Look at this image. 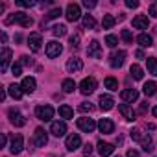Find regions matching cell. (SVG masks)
Segmentation results:
<instances>
[{
	"label": "cell",
	"mask_w": 157,
	"mask_h": 157,
	"mask_svg": "<svg viewBox=\"0 0 157 157\" xmlns=\"http://www.w3.org/2000/svg\"><path fill=\"white\" fill-rule=\"evenodd\" d=\"M113 105H115V100H113L109 94H102V96H100V109H102V111H111Z\"/></svg>",
	"instance_id": "44dd1931"
},
{
	"label": "cell",
	"mask_w": 157,
	"mask_h": 157,
	"mask_svg": "<svg viewBox=\"0 0 157 157\" xmlns=\"http://www.w3.org/2000/svg\"><path fill=\"white\" fill-rule=\"evenodd\" d=\"M146 65H148V72L153 74V76H157V59L155 57H148L146 59Z\"/></svg>",
	"instance_id": "f546056e"
},
{
	"label": "cell",
	"mask_w": 157,
	"mask_h": 157,
	"mask_svg": "<svg viewBox=\"0 0 157 157\" xmlns=\"http://www.w3.org/2000/svg\"><path fill=\"white\" fill-rule=\"evenodd\" d=\"M8 93H10V94H11L15 100H21L24 91H22V87H21V85H17V83H11V85L8 87Z\"/></svg>",
	"instance_id": "cb8c5ba5"
},
{
	"label": "cell",
	"mask_w": 157,
	"mask_h": 157,
	"mask_svg": "<svg viewBox=\"0 0 157 157\" xmlns=\"http://www.w3.org/2000/svg\"><path fill=\"white\" fill-rule=\"evenodd\" d=\"M65 146H67V150H70V151L78 150V148L82 146V139H80V135H78V133H72V135H68V137H67V142H65Z\"/></svg>",
	"instance_id": "9c48e42d"
},
{
	"label": "cell",
	"mask_w": 157,
	"mask_h": 157,
	"mask_svg": "<svg viewBox=\"0 0 157 157\" xmlns=\"http://www.w3.org/2000/svg\"><path fill=\"white\" fill-rule=\"evenodd\" d=\"M137 43H139L142 48H148V46H151V44H153V41H151V37H150L148 33H140V35L137 37Z\"/></svg>",
	"instance_id": "484cf974"
},
{
	"label": "cell",
	"mask_w": 157,
	"mask_h": 157,
	"mask_svg": "<svg viewBox=\"0 0 157 157\" xmlns=\"http://www.w3.org/2000/svg\"><path fill=\"white\" fill-rule=\"evenodd\" d=\"M21 87H22V91H24V93L32 94V93L35 91V87H37V82H35V78H32V76L24 78V80H22V83H21Z\"/></svg>",
	"instance_id": "2e32d148"
},
{
	"label": "cell",
	"mask_w": 157,
	"mask_h": 157,
	"mask_svg": "<svg viewBox=\"0 0 157 157\" xmlns=\"http://www.w3.org/2000/svg\"><path fill=\"white\" fill-rule=\"evenodd\" d=\"M83 153H85V155H91V153H93V146H91L89 142L83 146Z\"/></svg>",
	"instance_id": "bcb514c9"
},
{
	"label": "cell",
	"mask_w": 157,
	"mask_h": 157,
	"mask_svg": "<svg viewBox=\"0 0 157 157\" xmlns=\"http://www.w3.org/2000/svg\"><path fill=\"white\" fill-rule=\"evenodd\" d=\"M98 129L102 131V133H113V129H115V124H113V120L111 118H100V122H98Z\"/></svg>",
	"instance_id": "e0dca14e"
},
{
	"label": "cell",
	"mask_w": 157,
	"mask_h": 157,
	"mask_svg": "<svg viewBox=\"0 0 157 157\" xmlns=\"http://www.w3.org/2000/svg\"><path fill=\"white\" fill-rule=\"evenodd\" d=\"M128 157H140V155H139V151H135V150H128Z\"/></svg>",
	"instance_id": "c3c4849f"
},
{
	"label": "cell",
	"mask_w": 157,
	"mask_h": 157,
	"mask_svg": "<svg viewBox=\"0 0 157 157\" xmlns=\"http://www.w3.org/2000/svg\"><path fill=\"white\" fill-rule=\"evenodd\" d=\"M96 78H93V76H89V78H85V80L80 83V91H82V94H91V93H94V89H96Z\"/></svg>",
	"instance_id": "3957f363"
},
{
	"label": "cell",
	"mask_w": 157,
	"mask_h": 157,
	"mask_svg": "<svg viewBox=\"0 0 157 157\" xmlns=\"http://www.w3.org/2000/svg\"><path fill=\"white\" fill-rule=\"evenodd\" d=\"M87 56L89 57H94V59H100L102 57V48H100V43L98 41H91V44L87 46Z\"/></svg>",
	"instance_id": "7c38bea8"
},
{
	"label": "cell",
	"mask_w": 157,
	"mask_h": 157,
	"mask_svg": "<svg viewBox=\"0 0 157 157\" xmlns=\"http://www.w3.org/2000/svg\"><path fill=\"white\" fill-rule=\"evenodd\" d=\"M0 100H6V91H4V89L0 91Z\"/></svg>",
	"instance_id": "816d5d0a"
},
{
	"label": "cell",
	"mask_w": 157,
	"mask_h": 157,
	"mask_svg": "<svg viewBox=\"0 0 157 157\" xmlns=\"http://www.w3.org/2000/svg\"><path fill=\"white\" fill-rule=\"evenodd\" d=\"M151 113H153V117H157V105H155V107L151 109Z\"/></svg>",
	"instance_id": "11a10c76"
},
{
	"label": "cell",
	"mask_w": 157,
	"mask_h": 157,
	"mask_svg": "<svg viewBox=\"0 0 157 157\" xmlns=\"http://www.w3.org/2000/svg\"><path fill=\"white\" fill-rule=\"evenodd\" d=\"M52 32H54L56 37H63V35H67V26L65 24H57V26L52 28Z\"/></svg>",
	"instance_id": "e575fe53"
},
{
	"label": "cell",
	"mask_w": 157,
	"mask_h": 157,
	"mask_svg": "<svg viewBox=\"0 0 157 157\" xmlns=\"http://www.w3.org/2000/svg\"><path fill=\"white\" fill-rule=\"evenodd\" d=\"M118 111L122 113V117H124L128 122H133V120H135V111H133L128 104H120V105H118Z\"/></svg>",
	"instance_id": "d6986e66"
},
{
	"label": "cell",
	"mask_w": 157,
	"mask_h": 157,
	"mask_svg": "<svg viewBox=\"0 0 157 157\" xmlns=\"http://www.w3.org/2000/svg\"><path fill=\"white\" fill-rule=\"evenodd\" d=\"M150 15H151V17H157V2H153V4L150 6Z\"/></svg>",
	"instance_id": "ee69618b"
},
{
	"label": "cell",
	"mask_w": 157,
	"mask_h": 157,
	"mask_svg": "<svg viewBox=\"0 0 157 157\" xmlns=\"http://www.w3.org/2000/svg\"><path fill=\"white\" fill-rule=\"evenodd\" d=\"M17 4H19L21 8H32V6H35L33 0H17Z\"/></svg>",
	"instance_id": "60d3db41"
},
{
	"label": "cell",
	"mask_w": 157,
	"mask_h": 157,
	"mask_svg": "<svg viewBox=\"0 0 157 157\" xmlns=\"http://www.w3.org/2000/svg\"><path fill=\"white\" fill-rule=\"evenodd\" d=\"M115 17L113 15H104V21H102V26H104V30H111L113 26H115Z\"/></svg>",
	"instance_id": "f1b7e54d"
},
{
	"label": "cell",
	"mask_w": 157,
	"mask_h": 157,
	"mask_svg": "<svg viewBox=\"0 0 157 157\" xmlns=\"http://www.w3.org/2000/svg\"><path fill=\"white\" fill-rule=\"evenodd\" d=\"M82 24H83V28H85V30H93V28L96 26V21H94L91 15H83V19H82Z\"/></svg>",
	"instance_id": "4316f807"
},
{
	"label": "cell",
	"mask_w": 157,
	"mask_h": 157,
	"mask_svg": "<svg viewBox=\"0 0 157 157\" xmlns=\"http://www.w3.org/2000/svg\"><path fill=\"white\" fill-rule=\"evenodd\" d=\"M83 6H85L87 10H93V8L96 6V2H94V0H83Z\"/></svg>",
	"instance_id": "7bdbcfd3"
},
{
	"label": "cell",
	"mask_w": 157,
	"mask_h": 157,
	"mask_svg": "<svg viewBox=\"0 0 157 157\" xmlns=\"http://www.w3.org/2000/svg\"><path fill=\"white\" fill-rule=\"evenodd\" d=\"M148 24H150V21H148L146 15H137L133 19V28H137V30H146Z\"/></svg>",
	"instance_id": "7402d4cb"
},
{
	"label": "cell",
	"mask_w": 157,
	"mask_h": 157,
	"mask_svg": "<svg viewBox=\"0 0 157 157\" xmlns=\"http://www.w3.org/2000/svg\"><path fill=\"white\" fill-rule=\"evenodd\" d=\"M59 115H61V118H72L74 117V111H72V107L70 105H61L59 107Z\"/></svg>",
	"instance_id": "83f0119b"
},
{
	"label": "cell",
	"mask_w": 157,
	"mask_h": 157,
	"mask_svg": "<svg viewBox=\"0 0 157 157\" xmlns=\"http://www.w3.org/2000/svg\"><path fill=\"white\" fill-rule=\"evenodd\" d=\"M50 133L56 135V137H63V135L67 133V124H65V122H59V120L52 122V126H50Z\"/></svg>",
	"instance_id": "4fadbf2b"
},
{
	"label": "cell",
	"mask_w": 157,
	"mask_h": 157,
	"mask_svg": "<svg viewBox=\"0 0 157 157\" xmlns=\"http://www.w3.org/2000/svg\"><path fill=\"white\" fill-rule=\"evenodd\" d=\"M61 15V8H54L48 15H46V21H52V19H57Z\"/></svg>",
	"instance_id": "74e56055"
},
{
	"label": "cell",
	"mask_w": 157,
	"mask_h": 157,
	"mask_svg": "<svg viewBox=\"0 0 157 157\" xmlns=\"http://www.w3.org/2000/svg\"><path fill=\"white\" fill-rule=\"evenodd\" d=\"M61 89H63L65 93H74V89H76V83H74V80H63V83H61Z\"/></svg>",
	"instance_id": "d6a6232c"
},
{
	"label": "cell",
	"mask_w": 157,
	"mask_h": 157,
	"mask_svg": "<svg viewBox=\"0 0 157 157\" xmlns=\"http://www.w3.org/2000/svg\"><path fill=\"white\" fill-rule=\"evenodd\" d=\"M67 21H70V22H76L78 19L82 17V11H80V6L78 4H74V2H70L68 6H67Z\"/></svg>",
	"instance_id": "5b68a950"
},
{
	"label": "cell",
	"mask_w": 157,
	"mask_h": 157,
	"mask_svg": "<svg viewBox=\"0 0 157 157\" xmlns=\"http://www.w3.org/2000/svg\"><path fill=\"white\" fill-rule=\"evenodd\" d=\"M82 68H83V63H82L80 57H70L67 61V70L68 72H78V70H82Z\"/></svg>",
	"instance_id": "ac0fdd59"
},
{
	"label": "cell",
	"mask_w": 157,
	"mask_h": 157,
	"mask_svg": "<svg viewBox=\"0 0 157 157\" xmlns=\"http://www.w3.org/2000/svg\"><path fill=\"white\" fill-rule=\"evenodd\" d=\"M104 85H105V89H109V91H118V82L115 80V78H105V82H104Z\"/></svg>",
	"instance_id": "4dcf8cb0"
},
{
	"label": "cell",
	"mask_w": 157,
	"mask_h": 157,
	"mask_svg": "<svg viewBox=\"0 0 157 157\" xmlns=\"http://www.w3.org/2000/svg\"><path fill=\"white\" fill-rule=\"evenodd\" d=\"M146 109H148V105H146V104H142V105H140V113H144Z\"/></svg>",
	"instance_id": "db71d44e"
},
{
	"label": "cell",
	"mask_w": 157,
	"mask_h": 157,
	"mask_svg": "<svg viewBox=\"0 0 157 157\" xmlns=\"http://www.w3.org/2000/svg\"><path fill=\"white\" fill-rule=\"evenodd\" d=\"M6 142H8V139H6V135H2V137H0V148H4Z\"/></svg>",
	"instance_id": "681fc988"
},
{
	"label": "cell",
	"mask_w": 157,
	"mask_h": 157,
	"mask_svg": "<svg viewBox=\"0 0 157 157\" xmlns=\"http://www.w3.org/2000/svg\"><path fill=\"white\" fill-rule=\"evenodd\" d=\"M78 109H80L82 113H91V111L94 109V105H93L91 102H83V104H80V107H78Z\"/></svg>",
	"instance_id": "8d00e7d4"
},
{
	"label": "cell",
	"mask_w": 157,
	"mask_h": 157,
	"mask_svg": "<svg viewBox=\"0 0 157 157\" xmlns=\"http://www.w3.org/2000/svg\"><path fill=\"white\" fill-rule=\"evenodd\" d=\"M35 115H37L39 120L48 122V120H52V117H54V107H52V105H39V107L35 109Z\"/></svg>",
	"instance_id": "7a4b0ae2"
},
{
	"label": "cell",
	"mask_w": 157,
	"mask_h": 157,
	"mask_svg": "<svg viewBox=\"0 0 157 157\" xmlns=\"http://www.w3.org/2000/svg\"><path fill=\"white\" fill-rule=\"evenodd\" d=\"M33 139H35V144H37L39 148L46 146V142H48V135H46V131H44L43 128H37V129H35Z\"/></svg>",
	"instance_id": "5bb4252c"
},
{
	"label": "cell",
	"mask_w": 157,
	"mask_h": 157,
	"mask_svg": "<svg viewBox=\"0 0 157 157\" xmlns=\"http://www.w3.org/2000/svg\"><path fill=\"white\" fill-rule=\"evenodd\" d=\"M142 93H144L146 96H153V94L157 93V83H155V82H146L144 87H142Z\"/></svg>",
	"instance_id": "d4e9b609"
},
{
	"label": "cell",
	"mask_w": 157,
	"mask_h": 157,
	"mask_svg": "<svg viewBox=\"0 0 157 157\" xmlns=\"http://www.w3.org/2000/svg\"><path fill=\"white\" fill-rule=\"evenodd\" d=\"M11 72H13V76L17 78V76H21V72H22V68H21V63H13V67H11Z\"/></svg>",
	"instance_id": "b9f144b4"
},
{
	"label": "cell",
	"mask_w": 157,
	"mask_h": 157,
	"mask_svg": "<svg viewBox=\"0 0 157 157\" xmlns=\"http://www.w3.org/2000/svg\"><path fill=\"white\" fill-rule=\"evenodd\" d=\"M135 56H137L139 59H144V52H142V50H137V52H135Z\"/></svg>",
	"instance_id": "f907efd6"
},
{
	"label": "cell",
	"mask_w": 157,
	"mask_h": 157,
	"mask_svg": "<svg viewBox=\"0 0 157 157\" xmlns=\"http://www.w3.org/2000/svg\"><path fill=\"white\" fill-rule=\"evenodd\" d=\"M70 46H72V48H78V46H80V33H74V35L70 37Z\"/></svg>",
	"instance_id": "ab89813d"
},
{
	"label": "cell",
	"mask_w": 157,
	"mask_h": 157,
	"mask_svg": "<svg viewBox=\"0 0 157 157\" xmlns=\"http://www.w3.org/2000/svg\"><path fill=\"white\" fill-rule=\"evenodd\" d=\"M129 72H131V78H135V80H142V76H144V72L139 65H131Z\"/></svg>",
	"instance_id": "1f68e13d"
},
{
	"label": "cell",
	"mask_w": 157,
	"mask_h": 157,
	"mask_svg": "<svg viewBox=\"0 0 157 157\" xmlns=\"http://www.w3.org/2000/svg\"><path fill=\"white\" fill-rule=\"evenodd\" d=\"M15 22H19L22 28H30V26L33 24V19H32L30 15H26L24 11H17V13H15Z\"/></svg>",
	"instance_id": "8fae6325"
},
{
	"label": "cell",
	"mask_w": 157,
	"mask_h": 157,
	"mask_svg": "<svg viewBox=\"0 0 157 157\" xmlns=\"http://www.w3.org/2000/svg\"><path fill=\"white\" fill-rule=\"evenodd\" d=\"M21 59H22V61H21V63H22V65H32V59H30V57H28V56H22V57H21Z\"/></svg>",
	"instance_id": "7dc6e473"
},
{
	"label": "cell",
	"mask_w": 157,
	"mask_h": 157,
	"mask_svg": "<svg viewBox=\"0 0 157 157\" xmlns=\"http://www.w3.org/2000/svg\"><path fill=\"white\" fill-rule=\"evenodd\" d=\"M126 6L128 8H139V2L137 0H126Z\"/></svg>",
	"instance_id": "f6af8a7d"
},
{
	"label": "cell",
	"mask_w": 157,
	"mask_h": 157,
	"mask_svg": "<svg viewBox=\"0 0 157 157\" xmlns=\"http://www.w3.org/2000/svg\"><path fill=\"white\" fill-rule=\"evenodd\" d=\"M41 44H43V35H41L39 32L30 33V37H28V46L32 48V52H39V50H41Z\"/></svg>",
	"instance_id": "8992f818"
},
{
	"label": "cell",
	"mask_w": 157,
	"mask_h": 157,
	"mask_svg": "<svg viewBox=\"0 0 157 157\" xmlns=\"http://www.w3.org/2000/svg\"><path fill=\"white\" fill-rule=\"evenodd\" d=\"M124 59H126V52H124V50L113 52V54L109 56V65H111L113 68H118V67L124 65Z\"/></svg>",
	"instance_id": "52a82bcc"
},
{
	"label": "cell",
	"mask_w": 157,
	"mask_h": 157,
	"mask_svg": "<svg viewBox=\"0 0 157 157\" xmlns=\"http://www.w3.org/2000/svg\"><path fill=\"white\" fill-rule=\"evenodd\" d=\"M105 44H107L109 48H115V46L118 44V37H117V35H107V37H105Z\"/></svg>",
	"instance_id": "d590c367"
},
{
	"label": "cell",
	"mask_w": 157,
	"mask_h": 157,
	"mask_svg": "<svg viewBox=\"0 0 157 157\" xmlns=\"http://www.w3.org/2000/svg\"><path fill=\"white\" fill-rule=\"evenodd\" d=\"M8 115H10V122H11L15 128H22V126L26 124V118H24V115H22L19 109H13V107H11Z\"/></svg>",
	"instance_id": "277c9868"
},
{
	"label": "cell",
	"mask_w": 157,
	"mask_h": 157,
	"mask_svg": "<svg viewBox=\"0 0 157 157\" xmlns=\"http://www.w3.org/2000/svg\"><path fill=\"white\" fill-rule=\"evenodd\" d=\"M120 98H122L124 102H135V100L139 98V91H135V89H124V91L120 93Z\"/></svg>",
	"instance_id": "603a6c76"
},
{
	"label": "cell",
	"mask_w": 157,
	"mask_h": 157,
	"mask_svg": "<svg viewBox=\"0 0 157 157\" xmlns=\"http://www.w3.org/2000/svg\"><path fill=\"white\" fill-rule=\"evenodd\" d=\"M61 52H63V46H61L57 41L46 43V56H48V57H57Z\"/></svg>",
	"instance_id": "30bf717a"
},
{
	"label": "cell",
	"mask_w": 157,
	"mask_h": 157,
	"mask_svg": "<svg viewBox=\"0 0 157 157\" xmlns=\"http://www.w3.org/2000/svg\"><path fill=\"white\" fill-rule=\"evenodd\" d=\"M129 133H131V139H133V140H137V142H140V144H142V140L146 139V133H142V131H140V129H137V128H135V129H131Z\"/></svg>",
	"instance_id": "836d02e7"
},
{
	"label": "cell",
	"mask_w": 157,
	"mask_h": 157,
	"mask_svg": "<svg viewBox=\"0 0 157 157\" xmlns=\"http://www.w3.org/2000/svg\"><path fill=\"white\" fill-rule=\"evenodd\" d=\"M0 39H2V43H6V41H8V35H6V33L2 32V35H0Z\"/></svg>",
	"instance_id": "f5cc1de1"
},
{
	"label": "cell",
	"mask_w": 157,
	"mask_h": 157,
	"mask_svg": "<svg viewBox=\"0 0 157 157\" xmlns=\"http://www.w3.org/2000/svg\"><path fill=\"white\" fill-rule=\"evenodd\" d=\"M22 150H24V139H22L21 133H15V135L11 137V140H10V151H11L13 155H17V153H21Z\"/></svg>",
	"instance_id": "6da1fadb"
},
{
	"label": "cell",
	"mask_w": 157,
	"mask_h": 157,
	"mask_svg": "<svg viewBox=\"0 0 157 157\" xmlns=\"http://www.w3.org/2000/svg\"><path fill=\"white\" fill-rule=\"evenodd\" d=\"M113 151H115V146H113V144L104 142V140H100V142H98V153H100L102 157H109Z\"/></svg>",
	"instance_id": "ffe728a7"
},
{
	"label": "cell",
	"mask_w": 157,
	"mask_h": 157,
	"mask_svg": "<svg viewBox=\"0 0 157 157\" xmlns=\"http://www.w3.org/2000/svg\"><path fill=\"white\" fill-rule=\"evenodd\" d=\"M0 59H2V61H0V70L6 72L8 67H10V61H11V50H10L8 46L2 48V57H0Z\"/></svg>",
	"instance_id": "9a60e30c"
},
{
	"label": "cell",
	"mask_w": 157,
	"mask_h": 157,
	"mask_svg": "<svg viewBox=\"0 0 157 157\" xmlns=\"http://www.w3.org/2000/svg\"><path fill=\"white\" fill-rule=\"evenodd\" d=\"M122 39H124V43H133V33L129 32V30H122Z\"/></svg>",
	"instance_id": "f35d334b"
},
{
	"label": "cell",
	"mask_w": 157,
	"mask_h": 157,
	"mask_svg": "<svg viewBox=\"0 0 157 157\" xmlns=\"http://www.w3.org/2000/svg\"><path fill=\"white\" fill-rule=\"evenodd\" d=\"M78 128H80L82 131H85V133H93L94 131V128H96V124H94V120L93 118H87V117H83V118H78Z\"/></svg>",
	"instance_id": "ba28073f"
}]
</instances>
